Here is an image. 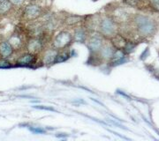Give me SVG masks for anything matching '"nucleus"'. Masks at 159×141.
<instances>
[{
	"mask_svg": "<svg viewBox=\"0 0 159 141\" xmlns=\"http://www.w3.org/2000/svg\"><path fill=\"white\" fill-rule=\"evenodd\" d=\"M138 32L142 36H148L155 33L156 31V23L150 18L144 15H137L135 19Z\"/></svg>",
	"mask_w": 159,
	"mask_h": 141,
	"instance_id": "1",
	"label": "nucleus"
},
{
	"mask_svg": "<svg viewBox=\"0 0 159 141\" xmlns=\"http://www.w3.org/2000/svg\"><path fill=\"white\" fill-rule=\"evenodd\" d=\"M73 35L67 31H62L56 36L53 42V46L56 50H62L68 47L73 41Z\"/></svg>",
	"mask_w": 159,
	"mask_h": 141,
	"instance_id": "2",
	"label": "nucleus"
},
{
	"mask_svg": "<svg viewBox=\"0 0 159 141\" xmlns=\"http://www.w3.org/2000/svg\"><path fill=\"white\" fill-rule=\"evenodd\" d=\"M115 24L110 18H103L99 23V29L104 36H113L115 34Z\"/></svg>",
	"mask_w": 159,
	"mask_h": 141,
	"instance_id": "3",
	"label": "nucleus"
},
{
	"mask_svg": "<svg viewBox=\"0 0 159 141\" xmlns=\"http://www.w3.org/2000/svg\"><path fill=\"white\" fill-rule=\"evenodd\" d=\"M102 46H103V41L101 36L95 34V35H91L89 37L88 42V47L90 51H92V53L99 52Z\"/></svg>",
	"mask_w": 159,
	"mask_h": 141,
	"instance_id": "4",
	"label": "nucleus"
},
{
	"mask_svg": "<svg viewBox=\"0 0 159 141\" xmlns=\"http://www.w3.org/2000/svg\"><path fill=\"white\" fill-rule=\"evenodd\" d=\"M41 15H42V8L36 5H29L26 7L24 11V16L30 20L38 19Z\"/></svg>",
	"mask_w": 159,
	"mask_h": 141,
	"instance_id": "5",
	"label": "nucleus"
},
{
	"mask_svg": "<svg viewBox=\"0 0 159 141\" xmlns=\"http://www.w3.org/2000/svg\"><path fill=\"white\" fill-rule=\"evenodd\" d=\"M13 52V48L10 42H4L0 43V55L4 58L9 57Z\"/></svg>",
	"mask_w": 159,
	"mask_h": 141,
	"instance_id": "6",
	"label": "nucleus"
},
{
	"mask_svg": "<svg viewBox=\"0 0 159 141\" xmlns=\"http://www.w3.org/2000/svg\"><path fill=\"white\" fill-rule=\"evenodd\" d=\"M73 39L76 42H80L83 43L85 42L87 39V33L86 30L83 28H77L74 30Z\"/></svg>",
	"mask_w": 159,
	"mask_h": 141,
	"instance_id": "7",
	"label": "nucleus"
},
{
	"mask_svg": "<svg viewBox=\"0 0 159 141\" xmlns=\"http://www.w3.org/2000/svg\"><path fill=\"white\" fill-rule=\"evenodd\" d=\"M35 61V56L31 54V53H29V54H25L23 55L22 56H20L19 59H18L17 64L19 65H29V64H32Z\"/></svg>",
	"mask_w": 159,
	"mask_h": 141,
	"instance_id": "8",
	"label": "nucleus"
},
{
	"mask_svg": "<svg viewBox=\"0 0 159 141\" xmlns=\"http://www.w3.org/2000/svg\"><path fill=\"white\" fill-rule=\"evenodd\" d=\"M113 52L114 50L111 46H102V49L100 50V55H101V57L104 59H111L113 55Z\"/></svg>",
	"mask_w": 159,
	"mask_h": 141,
	"instance_id": "9",
	"label": "nucleus"
},
{
	"mask_svg": "<svg viewBox=\"0 0 159 141\" xmlns=\"http://www.w3.org/2000/svg\"><path fill=\"white\" fill-rule=\"evenodd\" d=\"M57 54V51H55V50H50V51H47L44 55V64H54Z\"/></svg>",
	"mask_w": 159,
	"mask_h": 141,
	"instance_id": "10",
	"label": "nucleus"
},
{
	"mask_svg": "<svg viewBox=\"0 0 159 141\" xmlns=\"http://www.w3.org/2000/svg\"><path fill=\"white\" fill-rule=\"evenodd\" d=\"M83 17L82 16H78V15H70L68 17L66 18L65 23L67 26H75L79 23L82 22Z\"/></svg>",
	"mask_w": 159,
	"mask_h": 141,
	"instance_id": "11",
	"label": "nucleus"
},
{
	"mask_svg": "<svg viewBox=\"0 0 159 141\" xmlns=\"http://www.w3.org/2000/svg\"><path fill=\"white\" fill-rule=\"evenodd\" d=\"M12 8L11 0H2L0 2V14H6Z\"/></svg>",
	"mask_w": 159,
	"mask_h": 141,
	"instance_id": "12",
	"label": "nucleus"
},
{
	"mask_svg": "<svg viewBox=\"0 0 159 141\" xmlns=\"http://www.w3.org/2000/svg\"><path fill=\"white\" fill-rule=\"evenodd\" d=\"M42 49V42L37 39H33L29 42V50L30 52H38Z\"/></svg>",
	"mask_w": 159,
	"mask_h": 141,
	"instance_id": "13",
	"label": "nucleus"
},
{
	"mask_svg": "<svg viewBox=\"0 0 159 141\" xmlns=\"http://www.w3.org/2000/svg\"><path fill=\"white\" fill-rule=\"evenodd\" d=\"M125 39L123 38V37H121L120 35H117V36H115L113 37V39H112V44L115 48H118V49H122V48H124L125 45Z\"/></svg>",
	"mask_w": 159,
	"mask_h": 141,
	"instance_id": "14",
	"label": "nucleus"
},
{
	"mask_svg": "<svg viewBox=\"0 0 159 141\" xmlns=\"http://www.w3.org/2000/svg\"><path fill=\"white\" fill-rule=\"evenodd\" d=\"M70 56H71V55H70V53H68V52H61L59 54H57V56H56V59H55V63L54 64L65 62L67 59H69Z\"/></svg>",
	"mask_w": 159,
	"mask_h": 141,
	"instance_id": "15",
	"label": "nucleus"
},
{
	"mask_svg": "<svg viewBox=\"0 0 159 141\" xmlns=\"http://www.w3.org/2000/svg\"><path fill=\"white\" fill-rule=\"evenodd\" d=\"M134 48H135V45H134L133 42H125V47H124L125 52H127V53H130V52H132V51L134 50Z\"/></svg>",
	"mask_w": 159,
	"mask_h": 141,
	"instance_id": "16",
	"label": "nucleus"
},
{
	"mask_svg": "<svg viewBox=\"0 0 159 141\" xmlns=\"http://www.w3.org/2000/svg\"><path fill=\"white\" fill-rule=\"evenodd\" d=\"M149 4L153 9L159 11V0H149Z\"/></svg>",
	"mask_w": 159,
	"mask_h": 141,
	"instance_id": "17",
	"label": "nucleus"
},
{
	"mask_svg": "<svg viewBox=\"0 0 159 141\" xmlns=\"http://www.w3.org/2000/svg\"><path fill=\"white\" fill-rule=\"evenodd\" d=\"M35 108H39V109H43V110H49V111H56L55 108H53L52 107L50 106H43V105H35L34 106Z\"/></svg>",
	"mask_w": 159,
	"mask_h": 141,
	"instance_id": "18",
	"label": "nucleus"
},
{
	"mask_svg": "<svg viewBox=\"0 0 159 141\" xmlns=\"http://www.w3.org/2000/svg\"><path fill=\"white\" fill-rule=\"evenodd\" d=\"M127 61H128V59H127V58L125 56L124 58H122V59H120V60L114 61V62H111V64L112 66H118V65H119V64H122L127 62Z\"/></svg>",
	"mask_w": 159,
	"mask_h": 141,
	"instance_id": "19",
	"label": "nucleus"
},
{
	"mask_svg": "<svg viewBox=\"0 0 159 141\" xmlns=\"http://www.w3.org/2000/svg\"><path fill=\"white\" fill-rule=\"evenodd\" d=\"M10 66H11V64L8 61H6V59H4V58L0 59V68H7Z\"/></svg>",
	"mask_w": 159,
	"mask_h": 141,
	"instance_id": "20",
	"label": "nucleus"
},
{
	"mask_svg": "<svg viewBox=\"0 0 159 141\" xmlns=\"http://www.w3.org/2000/svg\"><path fill=\"white\" fill-rule=\"evenodd\" d=\"M29 129L34 133H45V130L38 128V127H30Z\"/></svg>",
	"mask_w": 159,
	"mask_h": 141,
	"instance_id": "21",
	"label": "nucleus"
},
{
	"mask_svg": "<svg viewBox=\"0 0 159 141\" xmlns=\"http://www.w3.org/2000/svg\"><path fill=\"white\" fill-rule=\"evenodd\" d=\"M11 1L14 4H20V3H22L23 0H11Z\"/></svg>",
	"mask_w": 159,
	"mask_h": 141,
	"instance_id": "22",
	"label": "nucleus"
},
{
	"mask_svg": "<svg viewBox=\"0 0 159 141\" xmlns=\"http://www.w3.org/2000/svg\"><path fill=\"white\" fill-rule=\"evenodd\" d=\"M0 1H2V0H0Z\"/></svg>",
	"mask_w": 159,
	"mask_h": 141,
	"instance_id": "23",
	"label": "nucleus"
}]
</instances>
